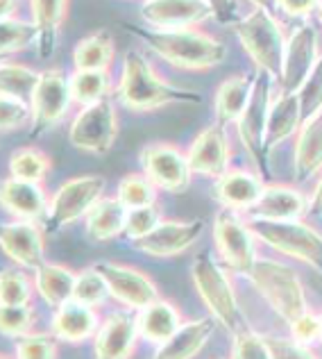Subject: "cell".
I'll return each mask as SVG.
<instances>
[{"label": "cell", "instance_id": "6da1fadb", "mask_svg": "<svg viewBox=\"0 0 322 359\" xmlns=\"http://www.w3.org/2000/svg\"><path fill=\"white\" fill-rule=\"evenodd\" d=\"M122 27L175 69L206 71L220 66L227 60V46L216 36L197 30V27L157 30V27L130 23H122Z\"/></svg>", "mask_w": 322, "mask_h": 359}, {"label": "cell", "instance_id": "7a4b0ae2", "mask_svg": "<svg viewBox=\"0 0 322 359\" xmlns=\"http://www.w3.org/2000/svg\"><path fill=\"white\" fill-rule=\"evenodd\" d=\"M113 98L132 111H155L166 105H200L202 102L197 91L173 87L166 82L139 50H127L122 57V71L113 89Z\"/></svg>", "mask_w": 322, "mask_h": 359}, {"label": "cell", "instance_id": "3957f363", "mask_svg": "<svg viewBox=\"0 0 322 359\" xmlns=\"http://www.w3.org/2000/svg\"><path fill=\"white\" fill-rule=\"evenodd\" d=\"M191 280L195 285L197 296L202 298L206 309L211 311V318L218 325H223L227 332H241L250 327L245 320L239 300H236L234 287L227 271L218 264L209 252H200L191 264Z\"/></svg>", "mask_w": 322, "mask_h": 359}, {"label": "cell", "instance_id": "277c9868", "mask_svg": "<svg viewBox=\"0 0 322 359\" xmlns=\"http://www.w3.org/2000/svg\"><path fill=\"white\" fill-rule=\"evenodd\" d=\"M232 27L254 66L259 71H266L272 80H277L281 71L284 48H286V39H284L277 18L257 3L248 16H243L241 21H234Z\"/></svg>", "mask_w": 322, "mask_h": 359}, {"label": "cell", "instance_id": "5b68a950", "mask_svg": "<svg viewBox=\"0 0 322 359\" xmlns=\"http://www.w3.org/2000/svg\"><path fill=\"white\" fill-rule=\"evenodd\" d=\"M248 280L286 323H293L298 316L309 311L304 285L298 273L286 264L274 259H257Z\"/></svg>", "mask_w": 322, "mask_h": 359}, {"label": "cell", "instance_id": "8992f818", "mask_svg": "<svg viewBox=\"0 0 322 359\" xmlns=\"http://www.w3.org/2000/svg\"><path fill=\"white\" fill-rule=\"evenodd\" d=\"M248 228L268 248L304 262L322 276V237L304 221H268L250 216Z\"/></svg>", "mask_w": 322, "mask_h": 359}, {"label": "cell", "instance_id": "52a82bcc", "mask_svg": "<svg viewBox=\"0 0 322 359\" xmlns=\"http://www.w3.org/2000/svg\"><path fill=\"white\" fill-rule=\"evenodd\" d=\"M105 177L100 175H80L59 184V189L50 196L48 214L41 221L46 234H52L84 219L91 207L105 196Z\"/></svg>", "mask_w": 322, "mask_h": 359}, {"label": "cell", "instance_id": "ba28073f", "mask_svg": "<svg viewBox=\"0 0 322 359\" xmlns=\"http://www.w3.org/2000/svg\"><path fill=\"white\" fill-rule=\"evenodd\" d=\"M270 75L266 71H259L254 75L250 100L245 105L241 118L236 121V130H239V139L245 146V150L257 162L261 175H270L268 168V153H266V128H268V114H270Z\"/></svg>", "mask_w": 322, "mask_h": 359}, {"label": "cell", "instance_id": "9c48e42d", "mask_svg": "<svg viewBox=\"0 0 322 359\" xmlns=\"http://www.w3.org/2000/svg\"><path fill=\"white\" fill-rule=\"evenodd\" d=\"M214 243L216 250L234 273L250 276L252 266L257 264V237L248 228V221H243L236 210L223 207L214 216Z\"/></svg>", "mask_w": 322, "mask_h": 359}, {"label": "cell", "instance_id": "30bf717a", "mask_svg": "<svg viewBox=\"0 0 322 359\" xmlns=\"http://www.w3.org/2000/svg\"><path fill=\"white\" fill-rule=\"evenodd\" d=\"M118 137V114L113 102L100 100L82 107L69 126V141L73 148L89 155H107Z\"/></svg>", "mask_w": 322, "mask_h": 359}, {"label": "cell", "instance_id": "8fae6325", "mask_svg": "<svg viewBox=\"0 0 322 359\" xmlns=\"http://www.w3.org/2000/svg\"><path fill=\"white\" fill-rule=\"evenodd\" d=\"M139 162L148 180L161 191L168 194H182L191 187L193 171L188 164L186 155L179 148L155 141V144L144 146L139 155Z\"/></svg>", "mask_w": 322, "mask_h": 359}, {"label": "cell", "instance_id": "7c38bea8", "mask_svg": "<svg viewBox=\"0 0 322 359\" xmlns=\"http://www.w3.org/2000/svg\"><path fill=\"white\" fill-rule=\"evenodd\" d=\"M73 105L69 78L59 71H41V80L36 84L32 93L30 109H32V123H30V135L41 137L46 132H50L66 118L69 109Z\"/></svg>", "mask_w": 322, "mask_h": 359}, {"label": "cell", "instance_id": "4fadbf2b", "mask_svg": "<svg viewBox=\"0 0 322 359\" xmlns=\"http://www.w3.org/2000/svg\"><path fill=\"white\" fill-rule=\"evenodd\" d=\"M93 266L105 278L109 296L116 302H120L125 309L141 311L144 307H148L150 302L159 300L157 285L144 271L127 266V264H116V262H98V264H93Z\"/></svg>", "mask_w": 322, "mask_h": 359}, {"label": "cell", "instance_id": "5bb4252c", "mask_svg": "<svg viewBox=\"0 0 322 359\" xmlns=\"http://www.w3.org/2000/svg\"><path fill=\"white\" fill-rule=\"evenodd\" d=\"M0 250L14 266L34 273L46 264V230L41 223L21 219L0 223Z\"/></svg>", "mask_w": 322, "mask_h": 359}, {"label": "cell", "instance_id": "9a60e30c", "mask_svg": "<svg viewBox=\"0 0 322 359\" xmlns=\"http://www.w3.org/2000/svg\"><path fill=\"white\" fill-rule=\"evenodd\" d=\"M320 60L318 53V32L311 23L300 25L286 39L284 48L281 71H279V84L284 93H298L300 87L309 78V73L316 69Z\"/></svg>", "mask_w": 322, "mask_h": 359}, {"label": "cell", "instance_id": "2e32d148", "mask_svg": "<svg viewBox=\"0 0 322 359\" xmlns=\"http://www.w3.org/2000/svg\"><path fill=\"white\" fill-rule=\"evenodd\" d=\"M136 311L118 309L102 318L93 337V357L96 359H130L139 344Z\"/></svg>", "mask_w": 322, "mask_h": 359}, {"label": "cell", "instance_id": "e0dca14e", "mask_svg": "<svg viewBox=\"0 0 322 359\" xmlns=\"http://www.w3.org/2000/svg\"><path fill=\"white\" fill-rule=\"evenodd\" d=\"M204 221H161L157 228L141 237L134 243L139 252L148 255V257H175V255L186 252L191 245L202 237L204 232Z\"/></svg>", "mask_w": 322, "mask_h": 359}, {"label": "cell", "instance_id": "ac0fdd59", "mask_svg": "<svg viewBox=\"0 0 322 359\" xmlns=\"http://www.w3.org/2000/svg\"><path fill=\"white\" fill-rule=\"evenodd\" d=\"M214 16V9L204 0H144L141 18L148 27L157 30H179L197 27Z\"/></svg>", "mask_w": 322, "mask_h": 359}, {"label": "cell", "instance_id": "d6986e66", "mask_svg": "<svg viewBox=\"0 0 322 359\" xmlns=\"http://www.w3.org/2000/svg\"><path fill=\"white\" fill-rule=\"evenodd\" d=\"M230 157H232V150H230V144H227L225 128L218 126V123L204 128L200 135L193 139V144L186 153L191 171L195 175H204L211 180L223 177L230 171Z\"/></svg>", "mask_w": 322, "mask_h": 359}, {"label": "cell", "instance_id": "ffe728a7", "mask_svg": "<svg viewBox=\"0 0 322 359\" xmlns=\"http://www.w3.org/2000/svg\"><path fill=\"white\" fill-rule=\"evenodd\" d=\"M48 203L50 198L41 182H27L12 175L0 180V207L12 219L41 223L48 214Z\"/></svg>", "mask_w": 322, "mask_h": 359}, {"label": "cell", "instance_id": "44dd1931", "mask_svg": "<svg viewBox=\"0 0 322 359\" xmlns=\"http://www.w3.org/2000/svg\"><path fill=\"white\" fill-rule=\"evenodd\" d=\"M100 314L98 307L84 305L78 300L64 302L62 307L55 309L50 320V332L57 337V341L78 346L84 341H91L100 327Z\"/></svg>", "mask_w": 322, "mask_h": 359}, {"label": "cell", "instance_id": "7402d4cb", "mask_svg": "<svg viewBox=\"0 0 322 359\" xmlns=\"http://www.w3.org/2000/svg\"><path fill=\"white\" fill-rule=\"evenodd\" d=\"M30 16L36 27V53L41 60L52 57L69 16V0H30Z\"/></svg>", "mask_w": 322, "mask_h": 359}, {"label": "cell", "instance_id": "603a6c76", "mask_svg": "<svg viewBox=\"0 0 322 359\" xmlns=\"http://www.w3.org/2000/svg\"><path fill=\"white\" fill-rule=\"evenodd\" d=\"M254 219L268 221H300L309 212V198L298 189L284 184H266L259 203L252 207Z\"/></svg>", "mask_w": 322, "mask_h": 359}, {"label": "cell", "instance_id": "cb8c5ba5", "mask_svg": "<svg viewBox=\"0 0 322 359\" xmlns=\"http://www.w3.org/2000/svg\"><path fill=\"white\" fill-rule=\"evenodd\" d=\"M263 189H266V182H263L261 175L243 171V168H234V171H227L223 177L216 180L214 191L223 207L239 212L252 210L259 203Z\"/></svg>", "mask_w": 322, "mask_h": 359}, {"label": "cell", "instance_id": "d4e9b609", "mask_svg": "<svg viewBox=\"0 0 322 359\" xmlns=\"http://www.w3.org/2000/svg\"><path fill=\"white\" fill-rule=\"evenodd\" d=\"M216 320L214 318H193L184 320L182 327L168 339L164 346L157 348L153 359H193L200 355L206 341L214 337Z\"/></svg>", "mask_w": 322, "mask_h": 359}, {"label": "cell", "instance_id": "484cf974", "mask_svg": "<svg viewBox=\"0 0 322 359\" xmlns=\"http://www.w3.org/2000/svg\"><path fill=\"white\" fill-rule=\"evenodd\" d=\"M136 323H139L141 339L159 348L182 327L184 320L177 305L159 298L155 302H150V305L141 311H136Z\"/></svg>", "mask_w": 322, "mask_h": 359}, {"label": "cell", "instance_id": "4316f807", "mask_svg": "<svg viewBox=\"0 0 322 359\" xmlns=\"http://www.w3.org/2000/svg\"><path fill=\"white\" fill-rule=\"evenodd\" d=\"M127 207L118 201V196H102L100 201L84 216V230L93 241H111L125 234Z\"/></svg>", "mask_w": 322, "mask_h": 359}, {"label": "cell", "instance_id": "83f0119b", "mask_svg": "<svg viewBox=\"0 0 322 359\" xmlns=\"http://www.w3.org/2000/svg\"><path fill=\"white\" fill-rule=\"evenodd\" d=\"M322 168V111L311 121L302 123L293 155V175L298 182L314 177Z\"/></svg>", "mask_w": 322, "mask_h": 359}, {"label": "cell", "instance_id": "f1b7e54d", "mask_svg": "<svg viewBox=\"0 0 322 359\" xmlns=\"http://www.w3.org/2000/svg\"><path fill=\"white\" fill-rule=\"evenodd\" d=\"M75 278H78L75 271H71L69 266H62V264H52V262L41 264L32 276L36 294H39L46 305L52 309L73 300Z\"/></svg>", "mask_w": 322, "mask_h": 359}, {"label": "cell", "instance_id": "f546056e", "mask_svg": "<svg viewBox=\"0 0 322 359\" xmlns=\"http://www.w3.org/2000/svg\"><path fill=\"white\" fill-rule=\"evenodd\" d=\"M254 78H248L243 73L230 75L227 80L220 82V87L216 91L214 109H216V123L227 128L230 123H236L241 118L245 105L250 100Z\"/></svg>", "mask_w": 322, "mask_h": 359}, {"label": "cell", "instance_id": "4dcf8cb0", "mask_svg": "<svg viewBox=\"0 0 322 359\" xmlns=\"http://www.w3.org/2000/svg\"><path fill=\"white\" fill-rule=\"evenodd\" d=\"M116 57V41L109 30H96L75 43V71H109Z\"/></svg>", "mask_w": 322, "mask_h": 359}, {"label": "cell", "instance_id": "1f68e13d", "mask_svg": "<svg viewBox=\"0 0 322 359\" xmlns=\"http://www.w3.org/2000/svg\"><path fill=\"white\" fill-rule=\"evenodd\" d=\"M300 126H302L300 96L298 93H281V96L270 105V114H268V128H266L268 157L281 141H286L293 132H298Z\"/></svg>", "mask_w": 322, "mask_h": 359}, {"label": "cell", "instance_id": "d6a6232c", "mask_svg": "<svg viewBox=\"0 0 322 359\" xmlns=\"http://www.w3.org/2000/svg\"><path fill=\"white\" fill-rule=\"evenodd\" d=\"M69 89L73 105L89 107L100 100H107L111 89L109 71H73L69 75Z\"/></svg>", "mask_w": 322, "mask_h": 359}, {"label": "cell", "instance_id": "836d02e7", "mask_svg": "<svg viewBox=\"0 0 322 359\" xmlns=\"http://www.w3.org/2000/svg\"><path fill=\"white\" fill-rule=\"evenodd\" d=\"M39 80H41V71H34L32 66L9 62V60L0 64V96L30 102Z\"/></svg>", "mask_w": 322, "mask_h": 359}, {"label": "cell", "instance_id": "e575fe53", "mask_svg": "<svg viewBox=\"0 0 322 359\" xmlns=\"http://www.w3.org/2000/svg\"><path fill=\"white\" fill-rule=\"evenodd\" d=\"M7 171L18 180L43 182V177L50 173V157L36 146H23L9 155Z\"/></svg>", "mask_w": 322, "mask_h": 359}, {"label": "cell", "instance_id": "d590c367", "mask_svg": "<svg viewBox=\"0 0 322 359\" xmlns=\"http://www.w3.org/2000/svg\"><path fill=\"white\" fill-rule=\"evenodd\" d=\"M34 294V280L25 269H0V305H32Z\"/></svg>", "mask_w": 322, "mask_h": 359}, {"label": "cell", "instance_id": "8d00e7d4", "mask_svg": "<svg viewBox=\"0 0 322 359\" xmlns=\"http://www.w3.org/2000/svg\"><path fill=\"white\" fill-rule=\"evenodd\" d=\"M30 46H36V27L23 18H0V55L9 57Z\"/></svg>", "mask_w": 322, "mask_h": 359}, {"label": "cell", "instance_id": "74e56055", "mask_svg": "<svg viewBox=\"0 0 322 359\" xmlns=\"http://www.w3.org/2000/svg\"><path fill=\"white\" fill-rule=\"evenodd\" d=\"M116 196L127 210H136V207L157 203V187L150 182L146 173H127L118 182Z\"/></svg>", "mask_w": 322, "mask_h": 359}, {"label": "cell", "instance_id": "f35d334b", "mask_svg": "<svg viewBox=\"0 0 322 359\" xmlns=\"http://www.w3.org/2000/svg\"><path fill=\"white\" fill-rule=\"evenodd\" d=\"M107 298H109L107 282L98 273L96 266H89L78 273V278H75L73 300L84 302V305H91V307H100Z\"/></svg>", "mask_w": 322, "mask_h": 359}, {"label": "cell", "instance_id": "ab89813d", "mask_svg": "<svg viewBox=\"0 0 322 359\" xmlns=\"http://www.w3.org/2000/svg\"><path fill=\"white\" fill-rule=\"evenodd\" d=\"M57 337L52 332H27L14 344V359H57Z\"/></svg>", "mask_w": 322, "mask_h": 359}, {"label": "cell", "instance_id": "60d3db41", "mask_svg": "<svg viewBox=\"0 0 322 359\" xmlns=\"http://www.w3.org/2000/svg\"><path fill=\"white\" fill-rule=\"evenodd\" d=\"M34 309L32 305H0V334L7 339H21L32 332Z\"/></svg>", "mask_w": 322, "mask_h": 359}, {"label": "cell", "instance_id": "b9f144b4", "mask_svg": "<svg viewBox=\"0 0 322 359\" xmlns=\"http://www.w3.org/2000/svg\"><path fill=\"white\" fill-rule=\"evenodd\" d=\"M300 96V114L302 123L311 121L322 111V55L316 64V69L309 73V78L298 91Z\"/></svg>", "mask_w": 322, "mask_h": 359}, {"label": "cell", "instance_id": "7bdbcfd3", "mask_svg": "<svg viewBox=\"0 0 322 359\" xmlns=\"http://www.w3.org/2000/svg\"><path fill=\"white\" fill-rule=\"evenodd\" d=\"M30 123H32L30 102L0 96V135L23 130L25 126H30Z\"/></svg>", "mask_w": 322, "mask_h": 359}, {"label": "cell", "instance_id": "ee69618b", "mask_svg": "<svg viewBox=\"0 0 322 359\" xmlns=\"http://www.w3.org/2000/svg\"><path fill=\"white\" fill-rule=\"evenodd\" d=\"M232 337H234L232 359H272L270 348L266 344V337L257 334L254 330L245 327Z\"/></svg>", "mask_w": 322, "mask_h": 359}, {"label": "cell", "instance_id": "f6af8a7d", "mask_svg": "<svg viewBox=\"0 0 322 359\" xmlns=\"http://www.w3.org/2000/svg\"><path fill=\"white\" fill-rule=\"evenodd\" d=\"M161 223V210L159 205H146L136 207V210H127V223H125V237L136 241L146 234L153 232Z\"/></svg>", "mask_w": 322, "mask_h": 359}, {"label": "cell", "instance_id": "bcb514c9", "mask_svg": "<svg viewBox=\"0 0 322 359\" xmlns=\"http://www.w3.org/2000/svg\"><path fill=\"white\" fill-rule=\"evenodd\" d=\"M266 344L270 348L272 359H316V355L309 351V346L298 344L295 339L266 337Z\"/></svg>", "mask_w": 322, "mask_h": 359}, {"label": "cell", "instance_id": "7dc6e473", "mask_svg": "<svg viewBox=\"0 0 322 359\" xmlns=\"http://www.w3.org/2000/svg\"><path fill=\"white\" fill-rule=\"evenodd\" d=\"M290 325V339H295L298 344H316L320 341V330H322V323H320V316L311 314V311H304L302 316H298Z\"/></svg>", "mask_w": 322, "mask_h": 359}, {"label": "cell", "instance_id": "c3c4849f", "mask_svg": "<svg viewBox=\"0 0 322 359\" xmlns=\"http://www.w3.org/2000/svg\"><path fill=\"white\" fill-rule=\"evenodd\" d=\"M320 0H277V7L288 16H309L316 12Z\"/></svg>", "mask_w": 322, "mask_h": 359}, {"label": "cell", "instance_id": "681fc988", "mask_svg": "<svg viewBox=\"0 0 322 359\" xmlns=\"http://www.w3.org/2000/svg\"><path fill=\"white\" fill-rule=\"evenodd\" d=\"M214 9V18L220 23H234V0H204Z\"/></svg>", "mask_w": 322, "mask_h": 359}, {"label": "cell", "instance_id": "f907efd6", "mask_svg": "<svg viewBox=\"0 0 322 359\" xmlns=\"http://www.w3.org/2000/svg\"><path fill=\"white\" fill-rule=\"evenodd\" d=\"M309 212L316 216H322V175L314 187V194L309 198Z\"/></svg>", "mask_w": 322, "mask_h": 359}, {"label": "cell", "instance_id": "816d5d0a", "mask_svg": "<svg viewBox=\"0 0 322 359\" xmlns=\"http://www.w3.org/2000/svg\"><path fill=\"white\" fill-rule=\"evenodd\" d=\"M18 7H21V0H0V18H14Z\"/></svg>", "mask_w": 322, "mask_h": 359}, {"label": "cell", "instance_id": "f5cc1de1", "mask_svg": "<svg viewBox=\"0 0 322 359\" xmlns=\"http://www.w3.org/2000/svg\"><path fill=\"white\" fill-rule=\"evenodd\" d=\"M316 12H318V21H320V25H322V0H320V5H318Z\"/></svg>", "mask_w": 322, "mask_h": 359}, {"label": "cell", "instance_id": "db71d44e", "mask_svg": "<svg viewBox=\"0 0 322 359\" xmlns=\"http://www.w3.org/2000/svg\"><path fill=\"white\" fill-rule=\"evenodd\" d=\"M0 359H14V357H9V355H3V353H0Z\"/></svg>", "mask_w": 322, "mask_h": 359}, {"label": "cell", "instance_id": "11a10c76", "mask_svg": "<svg viewBox=\"0 0 322 359\" xmlns=\"http://www.w3.org/2000/svg\"><path fill=\"white\" fill-rule=\"evenodd\" d=\"M320 323H322V316H320ZM320 344H322V330H320Z\"/></svg>", "mask_w": 322, "mask_h": 359}, {"label": "cell", "instance_id": "9f6ffc18", "mask_svg": "<svg viewBox=\"0 0 322 359\" xmlns=\"http://www.w3.org/2000/svg\"><path fill=\"white\" fill-rule=\"evenodd\" d=\"M5 60H7V57H3V55H0V64H3Z\"/></svg>", "mask_w": 322, "mask_h": 359}]
</instances>
